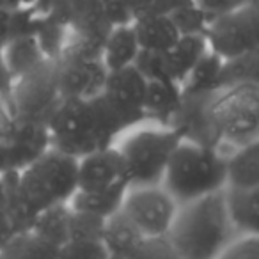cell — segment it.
<instances>
[{
    "mask_svg": "<svg viewBox=\"0 0 259 259\" xmlns=\"http://www.w3.org/2000/svg\"><path fill=\"white\" fill-rule=\"evenodd\" d=\"M47 128L50 148L75 160L117 144L122 134L132 132L103 94L93 100H64Z\"/></svg>",
    "mask_w": 259,
    "mask_h": 259,
    "instance_id": "obj_1",
    "label": "cell"
},
{
    "mask_svg": "<svg viewBox=\"0 0 259 259\" xmlns=\"http://www.w3.org/2000/svg\"><path fill=\"white\" fill-rule=\"evenodd\" d=\"M222 192L180 206L165 240L180 259H217L238 238L227 219Z\"/></svg>",
    "mask_w": 259,
    "mask_h": 259,
    "instance_id": "obj_2",
    "label": "cell"
},
{
    "mask_svg": "<svg viewBox=\"0 0 259 259\" xmlns=\"http://www.w3.org/2000/svg\"><path fill=\"white\" fill-rule=\"evenodd\" d=\"M162 187L180 206L219 194L226 188V153L181 141L169 162Z\"/></svg>",
    "mask_w": 259,
    "mask_h": 259,
    "instance_id": "obj_3",
    "label": "cell"
},
{
    "mask_svg": "<svg viewBox=\"0 0 259 259\" xmlns=\"http://www.w3.org/2000/svg\"><path fill=\"white\" fill-rule=\"evenodd\" d=\"M208 115L224 153L259 141V83L217 91L209 98Z\"/></svg>",
    "mask_w": 259,
    "mask_h": 259,
    "instance_id": "obj_4",
    "label": "cell"
},
{
    "mask_svg": "<svg viewBox=\"0 0 259 259\" xmlns=\"http://www.w3.org/2000/svg\"><path fill=\"white\" fill-rule=\"evenodd\" d=\"M117 146L128 167L130 187H155L162 185L167 167L181 137L176 130L163 126L134 128Z\"/></svg>",
    "mask_w": 259,
    "mask_h": 259,
    "instance_id": "obj_5",
    "label": "cell"
},
{
    "mask_svg": "<svg viewBox=\"0 0 259 259\" xmlns=\"http://www.w3.org/2000/svg\"><path fill=\"white\" fill-rule=\"evenodd\" d=\"M16 180L37 213L55 204H68L78 190V160L50 148L25 170L16 174Z\"/></svg>",
    "mask_w": 259,
    "mask_h": 259,
    "instance_id": "obj_6",
    "label": "cell"
},
{
    "mask_svg": "<svg viewBox=\"0 0 259 259\" xmlns=\"http://www.w3.org/2000/svg\"><path fill=\"white\" fill-rule=\"evenodd\" d=\"M52 62L64 100H93L103 93L108 71L100 47L69 36L64 50Z\"/></svg>",
    "mask_w": 259,
    "mask_h": 259,
    "instance_id": "obj_7",
    "label": "cell"
},
{
    "mask_svg": "<svg viewBox=\"0 0 259 259\" xmlns=\"http://www.w3.org/2000/svg\"><path fill=\"white\" fill-rule=\"evenodd\" d=\"M64 101L55 80L54 62L47 61L41 68L15 80L8 103L20 124L48 126V121Z\"/></svg>",
    "mask_w": 259,
    "mask_h": 259,
    "instance_id": "obj_8",
    "label": "cell"
},
{
    "mask_svg": "<svg viewBox=\"0 0 259 259\" xmlns=\"http://www.w3.org/2000/svg\"><path fill=\"white\" fill-rule=\"evenodd\" d=\"M204 41L208 50L222 61L259 52L257 2L209 20Z\"/></svg>",
    "mask_w": 259,
    "mask_h": 259,
    "instance_id": "obj_9",
    "label": "cell"
},
{
    "mask_svg": "<svg viewBox=\"0 0 259 259\" xmlns=\"http://www.w3.org/2000/svg\"><path fill=\"white\" fill-rule=\"evenodd\" d=\"M121 211L148 241H162L167 240L172 229L180 204L162 185L130 187L124 194Z\"/></svg>",
    "mask_w": 259,
    "mask_h": 259,
    "instance_id": "obj_10",
    "label": "cell"
},
{
    "mask_svg": "<svg viewBox=\"0 0 259 259\" xmlns=\"http://www.w3.org/2000/svg\"><path fill=\"white\" fill-rule=\"evenodd\" d=\"M130 188V174L117 144L78 160V190L119 192Z\"/></svg>",
    "mask_w": 259,
    "mask_h": 259,
    "instance_id": "obj_11",
    "label": "cell"
},
{
    "mask_svg": "<svg viewBox=\"0 0 259 259\" xmlns=\"http://www.w3.org/2000/svg\"><path fill=\"white\" fill-rule=\"evenodd\" d=\"M146 91H148V78L135 66H128L117 71H108L101 94L114 105L115 110L134 130L146 122Z\"/></svg>",
    "mask_w": 259,
    "mask_h": 259,
    "instance_id": "obj_12",
    "label": "cell"
},
{
    "mask_svg": "<svg viewBox=\"0 0 259 259\" xmlns=\"http://www.w3.org/2000/svg\"><path fill=\"white\" fill-rule=\"evenodd\" d=\"M50 149L47 126L20 124L9 141L0 142V174H20Z\"/></svg>",
    "mask_w": 259,
    "mask_h": 259,
    "instance_id": "obj_13",
    "label": "cell"
},
{
    "mask_svg": "<svg viewBox=\"0 0 259 259\" xmlns=\"http://www.w3.org/2000/svg\"><path fill=\"white\" fill-rule=\"evenodd\" d=\"M183 103V89L170 80H148L144 100L146 122L170 128Z\"/></svg>",
    "mask_w": 259,
    "mask_h": 259,
    "instance_id": "obj_14",
    "label": "cell"
},
{
    "mask_svg": "<svg viewBox=\"0 0 259 259\" xmlns=\"http://www.w3.org/2000/svg\"><path fill=\"white\" fill-rule=\"evenodd\" d=\"M227 219L238 236H259V188H224Z\"/></svg>",
    "mask_w": 259,
    "mask_h": 259,
    "instance_id": "obj_15",
    "label": "cell"
},
{
    "mask_svg": "<svg viewBox=\"0 0 259 259\" xmlns=\"http://www.w3.org/2000/svg\"><path fill=\"white\" fill-rule=\"evenodd\" d=\"M226 188H259V141L226 153Z\"/></svg>",
    "mask_w": 259,
    "mask_h": 259,
    "instance_id": "obj_16",
    "label": "cell"
},
{
    "mask_svg": "<svg viewBox=\"0 0 259 259\" xmlns=\"http://www.w3.org/2000/svg\"><path fill=\"white\" fill-rule=\"evenodd\" d=\"M132 25H134L141 52L165 54L180 39L176 25L167 15L139 16L132 22Z\"/></svg>",
    "mask_w": 259,
    "mask_h": 259,
    "instance_id": "obj_17",
    "label": "cell"
},
{
    "mask_svg": "<svg viewBox=\"0 0 259 259\" xmlns=\"http://www.w3.org/2000/svg\"><path fill=\"white\" fill-rule=\"evenodd\" d=\"M101 241L112 259H128L137 254L148 240L124 213L119 211L105 222Z\"/></svg>",
    "mask_w": 259,
    "mask_h": 259,
    "instance_id": "obj_18",
    "label": "cell"
},
{
    "mask_svg": "<svg viewBox=\"0 0 259 259\" xmlns=\"http://www.w3.org/2000/svg\"><path fill=\"white\" fill-rule=\"evenodd\" d=\"M139 54H141V47L132 23L112 27L101 45V61L107 71H117V69L134 66Z\"/></svg>",
    "mask_w": 259,
    "mask_h": 259,
    "instance_id": "obj_19",
    "label": "cell"
},
{
    "mask_svg": "<svg viewBox=\"0 0 259 259\" xmlns=\"http://www.w3.org/2000/svg\"><path fill=\"white\" fill-rule=\"evenodd\" d=\"M2 54H4L9 73L15 80L36 71L48 61L34 36L15 37L2 48Z\"/></svg>",
    "mask_w": 259,
    "mask_h": 259,
    "instance_id": "obj_20",
    "label": "cell"
},
{
    "mask_svg": "<svg viewBox=\"0 0 259 259\" xmlns=\"http://www.w3.org/2000/svg\"><path fill=\"white\" fill-rule=\"evenodd\" d=\"M69 226H71V208L68 204H55L37 213L30 233L61 248L69 241Z\"/></svg>",
    "mask_w": 259,
    "mask_h": 259,
    "instance_id": "obj_21",
    "label": "cell"
},
{
    "mask_svg": "<svg viewBox=\"0 0 259 259\" xmlns=\"http://www.w3.org/2000/svg\"><path fill=\"white\" fill-rule=\"evenodd\" d=\"M126 190L119 192H93V190H76L69 199L68 206L76 213H85L91 217L108 220L115 213L121 211Z\"/></svg>",
    "mask_w": 259,
    "mask_h": 259,
    "instance_id": "obj_22",
    "label": "cell"
},
{
    "mask_svg": "<svg viewBox=\"0 0 259 259\" xmlns=\"http://www.w3.org/2000/svg\"><path fill=\"white\" fill-rule=\"evenodd\" d=\"M222 59L217 57L211 52H206L204 57L194 66L185 82L181 83L185 96H206L219 91V78Z\"/></svg>",
    "mask_w": 259,
    "mask_h": 259,
    "instance_id": "obj_23",
    "label": "cell"
},
{
    "mask_svg": "<svg viewBox=\"0 0 259 259\" xmlns=\"http://www.w3.org/2000/svg\"><path fill=\"white\" fill-rule=\"evenodd\" d=\"M0 259H59V247L27 231L0 250Z\"/></svg>",
    "mask_w": 259,
    "mask_h": 259,
    "instance_id": "obj_24",
    "label": "cell"
},
{
    "mask_svg": "<svg viewBox=\"0 0 259 259\" xmlns=\"http://www.w3.org/2000/svg\"><path fill=\"white\" fill-rule=\"evenodd\" d=\"M243 83H259V52L222 61L219 91Z\"/></svg>",
    "mask_w": 259,
    "mask_h": 259,
    "instance_id": "obj_25",
    "label": "cell"
},
{
    "mask_svg": "<svg viewBox=\"0 0 259 259\" xmlns=\"http://www.w3.org/2000/svg\"><path fill=\"white\" fill-rule=\"evenodd\" d=\"M34 37H36L37 45H39L41 52L48 61H55L64 50L66 43H68L69 30L61 22L50 18L47 15H39L37 18V25L34 30Z\"/></svg>",
    "mask_w": 259,
    "mask_h": 259,
    "instance_id": "obj_26",
    "label": "cell"
},
{
    "mask_svg": "<svg viewBox=\"0 0 259 259\" xmlns=\"http://www.w3.org/2000/svg\"><path fill=\"white\" fill-rule=\"evenodd\" d=\"M169 16L180 36H204L209 23V18L195 6L194 0L174 9Z\"/></svg>",
    "mask_w": 259,
    "mask_h": 259,
    "instance_id": "obj_27",
    "label": "cell"
},
{
    "mask_svg": "<svg viewBox=\"0 0 259 259\" xmlns=\"http://www.w3.org/2000/svg\"><path fill=\"white\" fill-rule=\"evenodd\" d=\"M107 220L91 217L85 213H76L71 209V226H69V240L101 241Z\"/></svg>",
    "mask_w": 259,
    "mask_h": 259,
    "instance_id": "obj_28",
    "label": "cell"
},
{
    "mask_svg": "<svg viewBox=\"0 0 259 259\" xmlns=\"http://www.w3.org/2000/svg\"><path fill=\"white\" fill-rule=\"evenodd\" d=\"M59 259H112L103 241L69 240L59 248Z\"/></svg>",
    "mask_w": 259,
    "mask_h": 259,
    "instance_id": "obj_29",
    "label": "cell"
},
{
    "mask_svg": "<svg viewBox=\"0 0 259 259\" xmlns=\"http://www.w3.org/2000/svg\"><path fill=\"white\" fill-rule=\"evenodd\" d=\"M217 259H259V236H238Z\"/></svg>",
    "mask_w": 259,
    "mask_h": 259,
    "instance_id": "obj_30",
    "label": "cell"
},
{
    "mask_svg": "<svg viewBox=\"0 0 259 259\" xmlns=\"http://www.w3.org/2000/svg\"><path fill=\"white\" fill-rule=\"evenodd\" d=\"M190 0H134V20L139 16L167 15Z\"/></svg>",
    "mask_w": 259,
    "mask_h": 259,
    "instance_id": "obj_31",
    "label": "cell"
},
{
    "mask_svg": "<svg viewBox=\"0 0 259 259\" xmlns=\"http://www.w3.org/2000/svg\"><path fill=\"white\" fill-rule=\"evenodd\" d=\"M194 2L209 20H213L217 16L236 11L250 2H257V0H194Z\"/></svg>",
    "mask_w": 259,
    "mask_h": 259,
    "instance_id": "obj_32",
    "label": "cell"
},
{
    "mask_svg": "<svg viewBox=\"0 0 259 259\" xmlns=\"http://www.w3.org/2000/svg\"><path fill=\"white\" fill-rule=\"evenodd\" d=\"M16 128H18V122L9 108V103L0 98V142L9 141L15 135Z\"/></svg>",
    "mask_w": 259,
    "mask_h": 259,
    "instance_id": "obj_33",
    "label": "cell"
},
{
    "mask_svg": "<svg viewBox=\"0 0 259 259\" xmlns=\"http://www.w3.org/2000/svg\"><path fill=\"white\" fill-rule=\"evenodd\" d=\"M2 197V195H0ZM15 236H18L15 226H13V220L9 217L8 209H6L4 202L0 199V250L9 243Z\"/></svg>",
    "mask_w": 259,
    "mask_h": 259,
    "instance_id": "obj_34",
    "label": "cell"
},
{
    "mask_svg": "<svg viewBox=\"0 0 259 259\" xmlns=\"http://www.w3.org/2000/svg\"><path fill=\"white\" fill-rule=\"evenodd\" d=\"M13 87H15V78H13V75L9 73L8 64H6V61H4V54L0 50V98L8 101L9 96H11Z\"/></svg>",
    "mask_w": 259,
    "mask_h": 259,
    "instance_id": "obj_35",
    "label": "cell"
},
{
    "mask_svg": "<svg viewBox=\"0 0 259 259\" xmlns=\"http://www.w3.org/2000/svg\"><path fill=\"white\" fill-rule=\"evenodd\" d=\"M11 25H13V11L0 9V50L11 41Z\"/></svg>",
    "mask_w": 259,
    "mask_h": 259,
    "instance_id": "obj_36",
    "label": "cell"
},
{
    "mask_svg": "<svg viewBox=\"0 0 259 259\" xmlns=\"http://www.w3.org/2000/svg\"><path fill=\"white\" fill-rule=\"evenodd\" d=\"M36 0H0V9L4 11H18V9H34Z\"/></svg>",
    "mask_w": 259,
    "mask_h": 259,
    "instance_id": "obj_37",
    "label": "cell"
},
{
    "mask_svg": "<svg viewBox=\"0 0 259 259\" xmlns=\"http://www.w3.org/2000/svg\"><path fill=\"white\" fill-rule=\"evenodd\" d=\"M2 190H4V176L0 174V195H2Z\"/></svg>",
    "mask_w": 259,
    "mask_h": 259,
    "instance_id": "obj_38",
    "label": "cell"
}]
</instances>
